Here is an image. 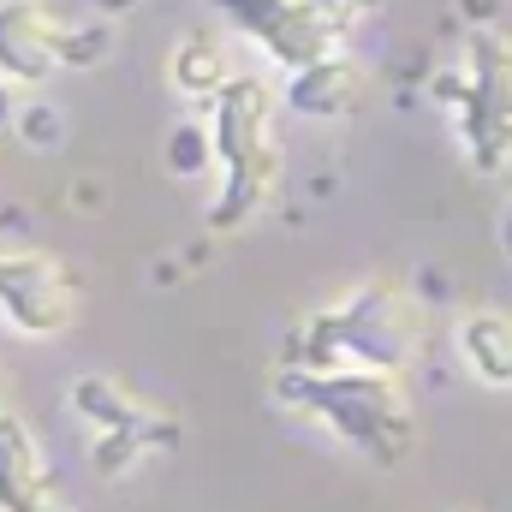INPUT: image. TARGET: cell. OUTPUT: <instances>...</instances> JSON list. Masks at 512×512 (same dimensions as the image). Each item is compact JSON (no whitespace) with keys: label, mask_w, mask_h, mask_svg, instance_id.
<instances>
[{"label":"cell","mask_w":512,"mask_h":512,"mask_svg":"<svg viewBox=\"0 0 512 512\" xmlns=\"http://www.w3.org/2000/svg\"><path fill=\"white\" fill-rule=\"evenodd\" d=\"M12 90H18V84H6V78H0V131L18 126V96H12Z\"/></svg>","instance_id":"obj_17"},{"label":"cell","mask_w":512,"mask_h":512,"mask_svg":"<svg viewBox=\"0 0 512 512\" xmlns=\"http://www.w3.org/2000/svg\"><path fill=\"white\" fill-rule=\"evenodd\" d=\"M370 6H382V0H370Z\"/></svg>","instance_id":"obj_21"},{"label":"cell","mask_w":512,"mask_h":512,"mask_svg":"<svg viewBox=\"0 0 512 512\" xmlns=\"http://www.w3.org/2000/svg\"><path fill=\"white\" fill-rule=\"evenodd\" d=\"M6 423H12V417H6V393H0V429H6Z\"/></svg>","instance_id":"obj_20"},{"label":"cell","mask_w":512,"mask_h":512,"mask_svg":"<svg viewBox=\"0 0 512 512\" xmlns=\"http://www.w3.org/2000/svg\"><path fill=\"white\" fill-rule=\"evenodd\" d=\"M108 54H114V24H108V18L66 24V36H60V60H66L72 72H96Z\"/></svg>","instance_id":"obj_13"},{"label":"cell","mask_w":512,"mask_h":512,"mask_svg":"<svg viewBox=\"0 0 512 512\" xmlns=\"http://www.w3.org/2000/svg\"><path fill=\"white\" fill-rule=\"evenodd\" d=\"M459 18L465 24H495L501 18V0H459Z\"/></svg>","instance_id":"obj_16"},{"label":"cell","mask_w":512,"mask_h":512,"mask_svg":"<svg viewBox=\"0 0 512 512\" xmlns=\"http://www.w3.org/2000/svg\"><path fill=\"white\" fill-rule=\"evenodd\" d=\"M215 6H221V12H227V18L251 36V42H262V36L280 24V12H286L292 0H215Z\"/></svg>","instance_id":"obj_15"},{"label":"cell","mask_w":512,"mask_h":512,"mask_svg":"<svg viewBox=\"0 0 512 512\" xmlns=\"http://www.w3.org/2000/svg\"><path fill=\"white\" fill-rule=\"evenodd\" d=\"M280 399L316 411L340 441L364 447L376 465H399V453L411 447V405L393 387L387 370H286Z\"/></svg>","instance_id":"obj_3"},{"label":"cell","mask_w":512,"mask_h":512,"mask_svg":"<svg viewBox=\"0 0 512 512\" xmlns=\"http://www.w3.org/2000/svg\"><path fill=\"white\" fill-rule=\"evenodd\" d=\"M370 12H376L370 0H292V6L280 12V24H274L256 48H262L280 72H298V66H310V60L340 54V36L358 30Z\"/></svg>","instance_id":"obj_6"},{"label":"cell","mask_w":512,"mask_h":512,"mask_svg":"<svg viewBox=\"0 0 512 512\" xmlns=\"http://www.w3.org/2000/svg\"><path fill=\"white\" fill-rule=\"evenodd\" d=\"M280 96H286V108H298V114H310V120H340V114H352L358 96H364V66L346 60V54L310 60V66L286 72V90H280Z\"/></svg>","instance_id":"obj_8"},{"label":"cell","mask_w":512,"mask_h":512,"mask_svg":"<svg viewBox=\"0 0 512 512\" xmlns=\"http://www.w3.org/2000/svg\"><path fill=\"white\" fill-rule=\"evenodd\" d=\"M131 6H137V0H96V12H102V18H108V12L120 18V12H131Z\"/></svg>","instance_id":"obj_18"},{"label":"cell","mask_w":512,"mask_h":512,"mask_svg":"<svg viewBox=\"0 0 512 512\" xmlns=\"http://www.w3.org/2000/svg\"><path fill=\"white\" fill-rule=\"evenodd\" d=\"M18 137L30 143V149H54V143H66V114L54 108V102H18Z\"/></svg>","instance_id":"obj_14"},{"label":"cell","mask_w":512,"mask_h":512,"mask_svg":"<svg viewBox=\"0 0 512 512\" xmlns=\"http://www.w3.org/2000/svg\"><path fill=\"white\" fill-rule=\"evenodd\" d=\"M429 96L459 114V137L483 173H495L512 155V36L495 24H471L465 66H441L429 78Z\"/></svg>","instance_id":"obj_4"},{"label":"cell","mask_w":512,"mask_h":512,"mask_svg":"<svg viewBox=\"0 0 512 512\" xmlns=\"http://www.w3.org/2000/svg\"><path fill=\"white\" fill-rule=\"evenodd\" d=\"M167 72H173V84H179L185 96H197V102H215V96L227 90V60H221V48H215L209 36H185V42L173 48Z\"/></svg>","instance_id":"obj_11"},{"label":"cell","mask_w":512,"mask_h":512,"mask_svg":"<svg viewBox=\"0 0 512 512\" xmlns=\"http://www.w3.org/2000/svg\"><path fill=\"white\" fill-rule=\"evenodd\" d=\"M66 24L42 0H0V78L18 90H42L66 60H60Z\"/></svg>","instance_id":"obj_7"},{"label":"cell","mask_w":512,"mask_h":512,"mask_svg":"<svg viewBox=\"0 0 512 512\" xmlns=\"http://www.w3.org/2000/svg\"><path fill=\"white\" fill-rule=\"evenodd\" d=\"M459 352L471 364V376L489 387H512V316L507 310H477L459 328Z\"/></svg>","instance_id":"obj_10"},{"label":"cell","mask_w":512,"mask_h":512,"mask_svg":"<svg viewBox=\"0 0 512 512\" xmlns=\"http://www.w3.org/2000/svg\"><path fill=\"white\" fill-rule=\"evenodd\" d=\"M161 161H167V173H179V179L209 173V161H221V149H215V126H203V120L173 126L167 131V143H161Z\"/></svg>","instance_id":"obj_12"},{"label":"cell","mask_w":512,"mask_h":512,"mask_svg":"<svg viewBox=\"0 0 512 512\" xmlns=\"http://www.w3.org/2000/svg\"><path fill=\"white\" fill-rule=\"evenodd\" d=\"M0 507L6 512H66L60 495H54V483H48V471H42V459H36V447H30V435L18 423L0 429Z\"/></svg>","instance_id":"obj_9"},{"label":"cell","mask_w":512,"mask_h":512,"mask_svg":"<svg viewBox=\"0 0 512 512\" xmlns=\"http://www.w3.org/2000/svg\"><path fill=\"white\" fill-rule=\"evenodd\" d=\"M501 245H507V256H512V209H507V221H501Z\"/></svg>","instance_id":"obj_19"},{"label":"cell","mask_w":512,"mask_h":512,"mask_svg":"<svg viewBox=\"0 0 512 512\" xmlns=\"http://www.w3.org/2000/svg\"><path fill=\"white\" fill-rule=\"evenodd\" d=\"M209 126H215V149H221V197H215L209 221L221 233H233L268 203V191L280 179L274 90L262 78H227V90L209 102Z\"/></svg>","instance_id":"obj_2"},{"label":"cell","mask_w":512,"mask_h":512,"mask_svg":"<svg viewBox=\"0 0 512 512\" xmlns=\"http://www.w3.org/2000/svg\"><path fill=\"white\" fill-rule=\"evenodd\" d=\"M0 316L18 334H60L78 316V286L54 256H0Z\"/></svg>","instance_id":"obj_5"},{"label":"cell","mask_w":512,"mask_h":512,"mask_svg":"<svg viewBox=\"0 0 512 512\" xmlns=\"http://www.w3.org/2000/svg\"><path fill=\"white\" fill-rule=\"evenodd\" d=\"M417 346H423L417 298L387 280H370L298 334L292 364L298 370H387L393 376L417 358Z\"/></svg>","instance_id":"obj_1"}]
</instances>
